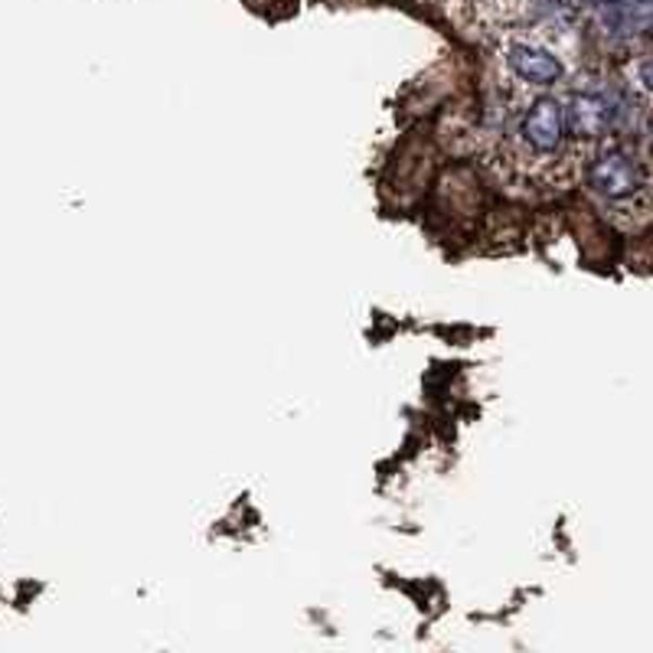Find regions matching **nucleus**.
Returning <instances> with one entry per match:
<instances>
[{"instance_id": "nucleus-1", "label": "nucleus", "mask_w": 653, "mask_h": 653, "mask_svg": "<svg viewBox=\"0 0 653 653\" xmlns=\"http://www.w3.org/2000/svg\"><path fill=\"white\" fill-rule=\"evenodd\" d=\"M562 125H565V118H562L559 102L555 99H539L526 112V118L520 125V141H523L526 151H533L539 157L552 154L562 144Z\"/></svg>"}, {"instance_id": "nucleus-2", "label": "nucleus", "mask_w": 653, "mask_h": 653, "mask_svg": "<svg viewBox=\"0 0 653 653\" xmlns=\"http://www.w3.org/2000/svg\"><path fill=\"white\" fill-rule=\"evenodd\" d=\"M588 183L598 196L604 200H627L640 187V170L630 157L624 154H604L591 164Z\"/></svg>"}, {"instance_id": "nucleus-3", "label": "nucleus", "mask_w": 653, "mask_h": 653, "mask_svg": "<svg viewBox=\"0 0 653 653\" xmlns=\"http://www.w3.org/2000/svg\"><path fill=\"white\" fill-rule=\"evenodd\" d=\"M507 63L529 86H552L562 76V63L549 50L533 47V43H513L507 53Z\"/></svg>"}, {"instance_id": "nucleus-4", "label": "nucleus", "mask_w": 653, "mask_h": 653, "mask_svg": "<svg viewBox=\"0 0 653 653\" xmlns=\"http://www.w3.org/2000/svg\"><path fill=\"white\" fill-rule=\"evenodd\" d=\"M614 118V108L604 95L598 92H578L572 95V105H568V128L572 135L578 138H598L607 121Z\"/></svg>"}, {"instance_id": "nucleus-5", "label": "nucleus", "mask_w": 653, "mask_h": 653, "mask_svg": "<svg viewBox=\"0 0 653 653\" xmlns=\"http://www.w3.org/2000/svg\"><path fill=\"white\" fill-rule=\"evenodd\" d=\"M640 82H643L646 92H653V60H646V63L640 66Z\"/></svg>"}]
</instances>
